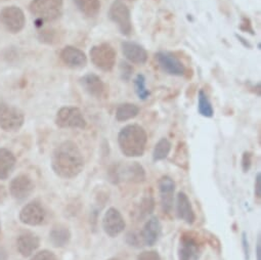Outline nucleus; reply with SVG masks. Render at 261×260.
Instances as JSON below:
<instances>
[{
    "mask_svg": "<svg viewBox=\"0 0 261 260\" xmlns=\"http://www.w3.org/2000/svg\"><path fill=\"white\" fill-rule=\"evenodd\" d=\"M198 111L199 114L206 118H212L214 115L213 106L204 90H200L198 93Z\"/></svg>",
    "mask_w": 261,
    "mask_h": 260,
    "instance_id": "26",
    "label": "nucleus"
},
{
    "mask_svg": "<svg viewBox=\"0 0 261 260\" xmlns=\"http://www.w3.org/2000/svg\"><path fill=\"white\" fill-rule=\"evenodd\" d=\"M148 143L146 130L138 124H129L123 127L118 135V145L125 157L136 158L145 154Z\"/></svg>",
    "mask_w": 261,
    "mask_h": 260,
    "instance_id": "2",
    "label": "nucleus"
},
{
    "mask_svg": "<svg viewBox=\"0 0 261 260\" xmlns=\"http://www.w3.org/2000/svg\"><path fill=\"white\" fill-rule=\"evenodd\" d=\"M236 37L238 38V40L245 46V47H248V48H251L252 47V45L245 39V38H243L242 36H240V35H236Z\"/></svg>",
    "mask_w": 261,
    "mask_h": 260,
    "instance_id": "41",
    "label": "nucleus"
},
{
    "mask_svg": "<svg viewBox=\"0 0 261 260\" xmlns=\"http://www.w3.org/2000/svg\"><path fill=\"white\" fill-rule=\"evenodd\" d=\"M252 165V154L250 152H245L242 158V167L244 172H248Z\"/></svg>",
    "mask_w": 261,
    "mask_h": 260,
    "instance_id": "35",
    "label": "nucleus"
},
{
    "mask_svg": "<svg viewBox=\"0 0 261 260\" xmlns=\"http://www.w3.org/2000/svg\"><path fill=\"white\" fill-rule=\"evenodd\" d=\"M56 124L61 128L84 129L86 127V120L79 108L63 107L57 113Z\"/></svg>",
    "mask_w": 261,
    "mask_h": 260,
    "instance_id": "8",
    "label": "nucleus"
},
{
    "mask_svg": "<svg viewBox=\"0 0 261 260\" xmlns=\"http://www.w3.org/2000/svg\"><path fill=\"white\" fill-rule=\"evenodd\" d=\"M172 149V145L170 141L166 138L161 139L155 146L154 151H153V159L155 162L164 160L167 158V156L170 154Z\"/></svg>",
    "mask_w": 261,
    "mask_h": 260,
    "instance_id": "27",
    "label": "nucleus"
},
{
    "mask_svg": "<svg viewBox=\"0 0 261 260\" xmlns=\"http://www.w3.org/2000/svg\"><path fill=\"white\" fill-rule=\"evenodd\" d=\"M119 72H120L121 79L125 82H128V81H130V79H132L135 70H134V67L128 62L121 61L120 65H119Z\"/></svg>",
    "mask_w": 261,
    "mask_h": 260,
    "instance_id": "30",
    "label": "nucleus"
},
{
    "mask_svg": "<svg viewBox=\"0 0 261 260\" xmlns=\"http://www.w3.org/2000/svg\"><path fill=\"white\" fill-rule=\"evenodd\" d=\"M90 61L95 68L102 72H111L116 65V50L109 43L92 46L89 51Z\"/></svg>",
    "mask_w": 261,
    "mask_h": 260,
    "instance_id": "5",
    "label": "nucleus"
},
{
    "mask_svg": "<svg viewBox=\"0 0 261 260\" xmlns=\"http://www.w3.org/2000/svg\"><path fill=\"white\" fill-rule=\"evenodd\" d=\"M49 239L55 247H64L69 243L71 233L67 227L58 226L53 228L49 233Z\"/></svg>",
    "mask_w": 261,
    "mask_h": 260,
    "instance_id": "25",
    "label": "nucleus"
},
{
    "mask_svg": "<svg viewBox=\"0 0 261 260\" xmlns=\"http://www.w3.org/2000/svg\"><path fill=\"white\" fill-rule=\"evenodd\" d=\"M127 2H135V0H127Z\"/></svg>",
    "mask_w": 261,
    "mask_h": 260,
    "instance_id": "44",
    "label": "nucleus"
},
{
    "mask_svg": "<svg viewBox=\"0 0 261 260\" xmlns=\"http://www.w3.org/2000/svg\"><path fill=\"white\" fill-rule=\"evenodd\" d=\"M16 164L15 155L8 149H0V179H7Z\"/></svg>",
    "mask_w": 261,
    "mask_h": 260,
    "instance_id": "22",
    "label": "nucleus"
},
{
    "mask_svg": "<svg viewBox=\"0 0 261 260\" xmlns=\"http://www.w3.org/2000/svg\"><path fill=\"white\" fill-rule=\"evenodd\" d=\"M126 242H127L130 246L140 247L141 244L143 243L142 238H141V233L138 235L137 232H133V231L128 232L127 236H126Z\"/></svg>",
    "mask_w": 261,
    "mask_h": 260,
    "instance_id": "32",
    "label": "nucleus"
},
{
    "mask_svg": "<svg viewBox=\"0 0 261 260\" xmlns=\"http://www.w3.org/2000/svg\"><path fill=\"white\" fill-rule=\"evenodd\" d=\"M108 260H120V259H118V258H111V259H108Z\"/></svg>",
    "mask_w": 261,
    "mask_h": 260,
    "instance_id": "43",
    "label": "nucleus"
},
{
    "mask_svg": "<svg viewBox=\"0 0 261 260\" xmlns=\"http://www.w3.org/2000/svg\"><path fill=\"white\" fill-rule=\"evenodd\" d=\"M172 161L177 166H179L184 169H188V166H189V149H188V146L186 145V143H184V142L178 143L176 151H175V155H174Z\"/></svg>",
    "mask_w": 261,
    "mask_h": 260,
    "instance_id": "28",
    "label": "nucleus"
},
{
    "mask_svg": "<svg viewBox=\"0 0 261 260\" xmlns=\"http://www.w3.org/2000/svg\"><path fill=\"white\" fill-rule=\"evenodd\" d=\"M82 88L90 95L95 98H101L106 95L107 87L101 78L94 74L88 73L79 79Z\"/></svg>",
    "mask_w": 261,
    "mask_h": 260,
    "instance_id": "14",
    "label": "nucleus"
},
{
    "mask_svg": "<svg viewBox=\"0 0 261 260\" xmlns=\"http://www.w3.org/2000/svg\"><path fill=\"white\" fill-rule=\"evenodd\" d=\"M155 59L159 67L168 75L180 77L185 76L187 73V68L184 63L172 53L159 51L155 55Z\"/></svg>",
    "mask_w": 261,
    "mask_h": 260,
    "instance_id": "10",
    "label": "nucleus"
},
{
    "mask_svg": "<svg viewBox=\"0 0 261 260\" xmlns=\"http://www.w3.org/2000/svg\"><path fill=\"white\" fill-rule=\"evenodd\" d=\"M155 208V202L152 197H146L143 199L141 203V215L142 217H145L149 214H151L154 211Z\"/></svg>",
    "mask_w": 261,
    "mask_h": 260,
    "instance_id": "31",
    "label": "nucleus"
},
{
    "mask_svg": "<svg viewBox=\"0 0 261 260\" xmlns=\"http://www.w3.org/2000/svg\"><path fill=\"white\" fill-rule=\"evenodd\" d=\"M242 244H243L245 258H246V260H249L250 259V247H249V242H248L247 235L245 231L242 233Z\"/></svg>",
    "mask_w": 261,
    "mask_h": 260,
    "instance_id": "38",
    "label": "nucleus"
},
{
    "mask_svg": "<svg viewBox=\"0 0 261 260\" xmlns=\"http://www.w3.org/2000/svg\"><path fill=\"white\" fill-rule=\"evenodd\" d=\"M161 235V223L159 221V219L154 216L151 217L146 224L144 225V228L141 232V238L143 241V244H145L146 246H154Z\"/></svg>",
    "mask_w": 261,
    "mask_h": 260,
    "instance_id": "19",
    "label": "nucleus"
},
{
    "mask_svg": "<svg viewBox=\"0 0 261 260\" xmlns=\"http://www.w3.org/2000/svg\"><path fill=\"white\" fill-rule=\"evenodd\" d=\"M61 60L63 63L72 69H82L87 65L86 55L75 46L68 45L61 51Z\"/></svg>",
    "mask_w": 261,
    "mask_h": 260,
    "instance_id": "18",
    "label": "nucleus"
},
{
    "mask_svg": "<svg viewBox=\"0 0 261 260\" xmlns=\"http://www.w3.org/2000/svg\"><path fill=\"white\" fill-rule=\"evenodd\" d=\"M126 222L119 210L114 207L109 208L102 217V228L105 232L109 237L115 238L124 230Z\"/></svg>",
    "mask_w": 261,
    "mask_h": 260,
    "instance_id": "11",
    "label": "nucleus"
},
{
    "mask_svg": "<svg viewBox=\"0 0 261 260\" xmlns=\"http://www.w3.org/2000/svg\"><path fill=\"white\" fill-rule=\"evenodd\" d=\"M138 260H161V257L157 251H144L138 256Z\"/></svg>",
    "mask_w": 261,
    "mask_h": 260,
    "instance_id": "34",
    "label": "nucleus"
},
{
    "mask_svg": "<svg viewBox=\"0 0 261 260\" xmlns=\"http://www.w3.org/2000/svg\"><path fill=\"white\" fill-rule=\"evenodd\" d=\"M109 19L117 25L119 31L124 36H130L133 33V22H132V14L128 7L120 2V0H115L110 7L108 13Z\"/></svg>",
    "mask_w": 261,
    "mask_h": 260,
    "instance_id": "6",
    "label": "nucleus"
},
{
    "mask_svg": "<svg viewBox=\"0 0 261 260\" xmlns=\"http://www.w3.org/2000/svg\"><path fill=\"white\" fill-rule=\"evenodd\" d=\"M0 23L11 33L21 32L26 25L24 12L18 7H7L0 11Z\"/></svg>",
    "mask_w": 261,
    "mask_h": 260,
    "instance_id": "9",
    "label": "nucleus"
},
{
    "mask_svg": "<svg viewBox=\"0 0 261 260\" xmlns=\"http://www.w3.org/2000/svg\"><path fill=\"white\" fill-rule=\"evenodd\" d=\"M31 260H58V258L53 252L48 250H43L35 254Z\"/></svg>",
    "mask_w": 261,
    "mask_h": 260,
    "instance_id": "33",
    "label": "nucleus"
},
{
    "mask_svg": "<svg viewBox=\"0 0 261 260\" xmlns=\"http://www.w3.org/2000/svg\"><path fill=\"white\" fill-rule=\"evenodd\" d=\"M0 260H7V253L0 249Z\"/></svg>",
    "mask_w": 261,
    "mask_h": 260,
    "instance_id": "42",
    "label": "nucleus"
},
{
    "mask_svg": "<svg viewBox=\"0 0 261 260\" xmlns=\"http://www.w3.org/2000/svg\"><path fill=\"white\" fill-rule=\"evenodd\" d=\"M256 255H257V260H261V242H260V237H258V241H257Z\"/></svg>",
    "mask_w": 261,
    "mask_h": 260,
    "instance_id": "40",
    "label": "nucleus"
},
{
    "mask_svg": "<svg viewBox=\"0 0 261 260\" xmlns=\"http://www.w3.org/2000/svg\"><path fill=\"white\" fill-rule=\"evenodd\" d=\"M51 167L62 178H74L84 168V158L78 146L67 141L56 148L51 156Z\"/></svg>",
    "mask_w": 261,
    "mask_h": 260,
    "instance_id": "1",
    "label": "nucleus"
},
{
    "mask_svg": "<svg viewBox=\"0 0 261 260\" xmlns=\"http://www.w3.org/2000/svg\"><path fill=\"white\" fill-rule=\"evenodd\" d=\"M200 253L201 247L197 239L190 233L182 235L178 246V260H196Z\"/></svg>",
    "mask_w": 261,
    "mask_h": 260,
    "instance_id": "12",
    "label": "nucleus"
},
{
    "mask_svg": "<svg viewBox=\"0 0 261 260\" xmlns=\"http://www.w3.org/2000/svg\"><path fill=\"white\" fill-rule=\"evenodd\" d=\"M255 196L257 198L261 197V174L257 173L256 178H255Z\"/></svg>",
    "mask_w": 261,
    "mask_h": 260,
    "instance_id": "39",
    "label": "nucleus"
},
{
    "mask_svg": "<svg viewBox=\"0 0 261 260\" xmlns=\"http://www.w3.org/2000/svg\"><path fill=\"white\" fill-rule=\"evenodd\" d=\"M39 39L42 41V42H46V43H53L54 40L56 39V34L55 32L53 31H42L40 33V36H39Z\"/></svg>",
    "mask_w": 261,
    "mask_h": 260,
    "instance_id": "36",
    "label": "nucleus"
},
{
    "mask_svg": "<svg viewBox=\"0 0 261 260\" xmlns=\"http://www.w3.org/2000/svg\"><path fill=\"white\" fill-rule=\"evenodd\" d=\"M20 219L23 223L31 226L39 225L45 219V211L38 202H31L22 209Z\"/></svg>",
    "mask_w": 261,
    "mask_h": 260,
    "instance_id": "17",
    "label": "nucleus"
},
{
    "mask_svg": "<svg viewBox=\"0 0 261 260\" xmlns=\"http://www.w3.org/2000/svg\"><path fill=\"white\" fill-rule=\"evenodd\" d=\"M140 113V108L130 102L120 105L116 110V120L119 122H125L130 119L136 118Z\"/></svg>",
    "mask_w": 261,
    "mask_h": 260,
    "instance_id": "24",
    "label": "nucleus"
},
{
    "mask_svg": "<svg viewBox=\"0 0 261 260\" xmlns=\"http://www.w3.org/2000/svg\"><path fill=\"white\" fill-rule=\"evenodd\" d=\"M111 180L114 184L127 180L132 183H143L146 179V172L144 167L138 163L133 162L128 164L115 165L110 172Z\"/></svg>",
    "mask_w": 261,
    "mask_h": 260,
    "instance_id": "4",
    "label": "nucleus"
},
{
    "mask_svg": "<svg viewBox=\"0 0 261 260\" xmlns=\"http://www.w3.org/2000/svg\"><path fill=\"white\" fill-rule=\"evenodd\" d=\"M29 10L38 23L54 22L62 16L63 0H33Z\"/></svg>",
    "mask_w": 261,
    "mask_h": 260,
    "instance_id": "3",
    "label": "nucleus"
},
{
    "mask_svg": "<svg viewBox=\"0 0 261 260\" xmlns=\"http://www.w3.org/2000/svg\"><path fill=\"white\" fill-rule=\"evenodd\" d=\"M176 213H177V217L184 220L188 224H193L196 220V215L192 207L191 201L189 197L182 192L178 193L177 195Z\"/></svg>",
    "mask_w": 261,
    "mask_h": 260,
    "instance_id": "20",
    "label": "nucleus"
},
{
    "mask_svg": "<svg viewBox=\"0 0 261 260\" xmlns=\"http://www.w3.org/2000/svg\"><path fill=\"white\" fill-rule=\"evenodd\" d=\"M121 50L127 61L136 65L146 64L149 58L146 48L136 42L123 41L121 43Z\"/></svg>",
    "mask_w": 261,
    "mask_h": 260,
    "instance_id": "13",
    "label": "nucleus"
},
{
    "mask_svg": "<svg viewBox=\"0 0 261 260\" xmlns=\"http://www.w3.org/2000/svg\"><path fill=\"white\" fill-rule=\"evenodd\" d=\"M35 185L33 180L25 174L15 177L10 185V192L17 200L27 199L34 191Z\"/></svg>",
    "mask_w": 261,
    "mask_h": 260,
    "instance_id": "15",
    "label": "nucleus"
},
{
    "mask_svg": "<svg viewBox=\"0 0 261 260\" xmlns=\"http://www.w3.org/2000/svg\"><path fill=\"white\" fill-rule=\"evenodd\" d=\"M77 10L87 18H94L100 12V0H73Z\"/></svg>",
    "mask_w": 261,
    "mask_h": 260,
    "instance_id": "23",
    "label": "nucleus"
},
{
    "mask_svg": "<svg viewBox=\"0 0 261 260\" xmlns=\"http://www.w3.org/2000/svg\"><path fill=\"white\" fill-rule=\"evenodd\" d=\"M25 121L24 113L17 107L0 102V128L5 132H17Z\"/></svg>",
    "mask_w": 261,
    "mask_h": 260,
    "instance_id": "7",
    "label": "nucleus"
},
{
    "mask_svg": "<svg viewBox=\"0 0 261 260\" xmlns=\"http://www.w3.org/2000/svg\"><path fill=\"white\" fill-rule=\"evenodd\" d=\"M39 244H40L39 238L35 233L30 231L23 232L22 235L19 236L17 240L18 250L25 257L32 255L38 249Z\"/></svg>",
    "mask_w": 261,
    "mask_h": 260,
    "instance_id": "21",
    "label": "nucleus"
},
{
    "mask_svg": "<svg viewBox=\"0 0 261 260\" xmlns=\"http://www.w3.org/2000/svg\"><path fill=\"white\" fill-rule=\"evenodd\" d=\"M134 84H135L136 93L139 96V98L142 100H146L151 94L150 90L147 88V85H146V77L143 74H139L136 77Z\"/></svg>",
    "mask_w": 261,
    "mask_h": 260,
    "instance_id": "29",
    "label": "nucleus"
},
{
    "mask_svg": "<svg viewBox=\"0 0 261 260\" xmlns=\"http://www.w3.org/2000/svg\"><path fill=\"white\" fill-rule=\"evenodd\" d=\"M175 183L169 176H163L159 180V193L161 199V206L164 213L169 214L173 207Z\"/></svg>",
    "mask_w": 261,
    "mask_h": 260,
    "instance_id": "16",
    "label": "nucleus"
},
{
    "mask_svg": "<svg viewBox=\"0 0 261 260\" xmlns=\"http://www.w3.org/2000/svg\"><path fill=\"white\" fill-rule=\"evenodd\" d=\"M240 29H241L242 31L249 32L251 35H255V32H254V30H253L251 21H250L248 18H246V17H243V18H242V23H241Z\"/></svg>",
    "mask_w": 261,
    "mask_h": 260,
    "instance_id": "37",
    "label": "nucleus"
}]
</instances>
